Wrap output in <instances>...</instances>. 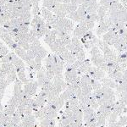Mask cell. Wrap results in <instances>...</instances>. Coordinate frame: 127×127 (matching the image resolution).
I'll use <instances>...</instances> for the list:
<instances>
[{
	"label": "cell",
	"mask_w": 127,
	"mask_h": 127,
	"mask_svg": "<svg viewBox=\"0 0 127 127\" xmlns=\"http://www.w3.org/2000/svg\"><path fill=\"white\" fill-rule=\"evenodd\" d=\"M68 17L69 18L70 20H73L74 21H77V22H81V18H80V16L78 15V13H77V11H75V12H72V13L69 14Z\"/></svg>",
	"instance_id": "obj_13"
},
{
	"label": "cell",
	"mask_w": 127,
	"mask_h": 127,
	"mask_svg": "<svg viewBox=\"0 0 127 127\" xmlns=\"http://www.w3.org/2000/svg\"><path fill=\"white\" fill-rule=\"evenodd\" d=\"M36 55L40 56L41 58L43 59L45 57H46L47 55H48V52H47V50L43 48V47L41 46L40 48L37 49V54H36Z\"/></svg>",
	"instance_id": "obj_14"
},
{
	"label": "cell",
	"mask_w": 127,
	"mask_h": 127,
	"mask_svg": "<svg viewBox=\"0 0 127 127\" xmlns=\"http://www.w3.org/2000/svg\"><path fill=\"white\" fill-rule=\"evenodd\" d=\"M16 73H17V76L18 78L20 80V81H21L23 84H26L29 82V80L26 78V69H16Z\"/></svg>",
	"instance_id": "obj_6"
},
{
	"label": "cell",
	"mask_w": 127,
	"mask_h": 127,
	"mask_svg": "<svg viewBox=\"0 0 127 127\" xmlns=\"http://www.w3.org/2000/svg\"><path fill=\"white\" fill-rule=\"evenodd\" d=\"M3 105L1 104V103H0V112L3 111Z\"/></svg>",
	"instance_id": "obj_29"
},
{
	"label": "cell",
	"mask_w": 127,
	"mask_h": 127,
	"mask_svg": "<svg viewBox=\"0 0 127 127\" xmlns=\"http://www.w3.org/2000/svg\"><path fill=\"white\" fill-rule=\"evenodd\" d=\"M89 32L88 28L85 26L83 23H80L78 26L75 27V29L74 30V36L77 38H82L87 32Z\"/></svg>",
	"instance_id": "obj_2"
},
{
	"label": "cell",
	"mask_w": 127,
	"mask_h": 127,
	"mask_svg": "<svg viewBox=\"0 0 127 127\" xmlns=\"http://www.w3.org/2000/svg\"><path fill=\"white\" fill-rule=\"evenodd\" d=\"M75 56H76L77 60H80V61H84V60H85V56H86V55H85V52H84V49L79 51Z\"/></svg>",
	"instance_id": "obj_21"
},
{
	"label": "cell",
	"mask_w": 127,
	"mask_h": 127,
	"mask_svg": "<svg viewBox=\"0 0 127 127\" xmlns=\"http://www.w3.org/2000/svg\"><path fill=\"white\" fill-rule=\"evenodd\" d=\"M26 53H27V56H28V58H29L30 59H35L36 54H35V53L32 50V49L27 50V51H26Z\"/></svg>",
	"instance_id": "obj_25"
},
{
	"label": "cell",
	"mask_w": 127,
	"mask_h": 127,
	"mask_svg": "<svg viewBox=\"0 0 127 127\" xmlns=\"http://www.w3.org/2000/svg\"><path fill=\"white\" fill-rule=\"evenodd\" d=\"M9 54V48L5 46H2L0 47V58L5 56Z\"/></svg>",
	"instance_id": "obj_22"
},
{
	"label": "cell",
	"mask_w": 127,
	"mask_h": 127,
	"mask_svg": "<svg viewBox=\"0 0 127 127\" xmlns=\"http://www.w3.org/2000/svg\"><path fill=\"white\" fill-rule=\"evenodd\" d=\"M123 79L125 81H127V69L123 70Z\"/></svg>",
	"instance_id": "obj_28"
},
{
	"label": "cell",
	"mask_w": 127,
	"mask_h": 127,
	"mask_svg": "<svg viewBox=\"0 0 127 127\" xmlns=\"http://www.w3.org/2000/svg\"><path fill=\"white\" fill-rule=\"evenodd\" d=\"M108 127H123L121 125H120V123L118 121L114 122V123H111V124H108Z\"/></svg>",
	"instance_id": "obj_27"
},
{
	"label": "cell",
	"mask_w": 127,
	"mask_h": 127,
	"mask_svg": "<svg viewBox=\"0 0 127 127\" xmlns=\"http://www.w3.org/2000/svg\"><path fill=\"white\" fill-rule=\"evenodd\" d=\"M16 79H17V73L16 72H14V73H10L7 76V82L9 83V85L10 83H12L13 81H15Z\"/></svg>",
	"instance_id": "obj_16"
},
{
	"label": "cell",
	"mask_w": 127,
	"mask_h": 127,
	"mask_svg": "<svg viewBox=\"0 0 127 127\" xmlns=\"http://www.w3.org/2000/svg\"><path fill=\"white\" fill-rule=\"evenodd\" d=\"M14 54H15L14 52L9 53V54H8L7 55H5V56L0 58V59H1V61H2V63H11L12 58H13Z\"/></svg>",
	"instance_id": "obj_10"
},
{
	"label": "cell",
	"mask_w": 127,
	"mask_h": 127,
	"mask_svg": "<svg viewBox=\"0 0 127 127\" xmlns=\"http://www.w3.org/2000/svg\"><path fill=\"white\" fill-rule=\"evenodd\" d=\"M8 104H9V105H13V106H15V107L17 108L20 104L19 99H18L16 97H15V96H12L11 98L8 101Z\"/></svg>",
	"instance_id": "obj_15"
},
{
	"label": "cell",
	"mask_w": 127,
	"mask_h": 127,
	"mask_svg": "<svg viewBox=\"0 0 127 127\" xmlns=\"http://www.w3.org/2000/svg\"><path fill=\"white\" fill-rule=\"evenodd\" d=\"M0 64H2V61H1V59H0Z\"/></svg>",
	"instance_id": "obj_30"
},
{
	"label": "cell",
	"mask_w": 127,
	"mask_h": 127,
	"mask_svg": "<svg viewBox=\"0 0 127 127\" xmlns=\"http://www.w3.org/2000/svg\"><path fill=\"white\" fill-rule=\"evenodd\" d=\"M108 12V9L106 7H104L103 5H100L97 9V15L99 17V19H102V18L105 17L107 15V13Z\"/></svg>",
	"instance_id": "obj_8"
},
{
	"label": "cell",
	"mask_w": 127,
	"mask_h": 127,
	"mask_svg": "<svg viewBox=\"0 0 127 127\" xmlns=\"http://www.w3.org/2000/svg\"><path fill=\"white\" fill-rule=\"evenodd\" d=\"M118 116H119V114H117V113H115V112L113 111V112H112V114H110V116L108 118V124H111V123H114V122L117 121Z\"/></svg>",
	"instance_id": "obj_17"
},
{
	"label": "cell",
	"mask_w": 127,
	"mask_h": 127,
	"mask_svg": "<svg viewBox=\"0 0 127 127\" xmlns=\"http://www.w3.org/2000/svg\"><path fill=\"white\" fill-rule=\"evenodd\" d=\"M119 123H120V125H121V126L124 127L127 126V115H121L120 116V119H119Z\"/></svg>",
	"instance_id": "obj_23"
},
{
	"label": "cell",
	"mask_w": 127,
	"mask_h": 127,
	"mask_svg": "<svg viewBox=\"0 0 127 127\" xmlns=\"http://www.w3.org/2000/svg\"><path fill=\"white\" fill-rule=\"evenodd\" d=\"M100 82L102 83L103 86H105V87H110V88H116V86H117V83L114 81V80H113L111 78H103L100 81Z\"/></svg>",
	"instance_id": "obj_7"
},
{
	"label": "cell",
	"mask_w": 127,
	"mask_h": 127,
	"mask_svg": "<svg viewBox=\"0 0 127 127\" xmlns=\"http://www.w3.org/2000/svg\"><path fill=\"white\" fill-rule=\"evenodd\" d=\"M126 127H127V126H126Z\"/></svg>",
	"instance_id": "obj_31"
},
{
	"label": "cell",
	"mask_w": 127,
	"mask_h": 127,
	"mask_svg": "<svg viewBox=\"0 0 127 127\" xmlns=\"http://www.w3.org/2000/svg\"><path fill=\"white\" fill-rule=\"evenodd\" d=\"M91 61L93 62V64L95 65L96 67H97V68H99V67L101 66L104 62H105V60H104V56L102 53L92 56Z\"/></svg>",
	"instance_id": "obj_3"
},
{
	"label": "cell",
	"mask_w": 127,
	"mask_h": 127,
	"mask_svg": "<svg viewBox=\"0 0 127 127\" xmlns=\"http://www.w3.org/2000/svg\"><path fill=\"white\" fill-rule=\"evenodd\" d=\"M16 109H17V108L15 107V106L13 105H9V104H7V106L5 107V108L3 109V112L5 113L7 115H13L15 113Z\"/></svg>",
	"instance_id": "obj_9"
},
{
	"label": "cell",
	"mask_w": 127,
	"mask_h": 127,
	"mask_svg": "<svg viewBox=\"0 0 127 127\" xmlns=\"http://www.w3.org/2000/svg\"><path fill=\"white\" fill-rule=\"evenodd\" d=\"M38 87V82L36 81H29L28 83L24 84V93L27 96H29L31 97H33V96L36 95V90H37Z\"/></svg>",
	"instance_id": "obj_1"
},
{
	"label": "cell",
	"mask_w": 127,
	"mask_h": 127,
	"mask_svg": "<svg viewBox=\"0 0 127 127\" xmlns=\"http://www.w3.org/2000/svg\"><path fill=\"white\" fill-rule=\"evenodd\" d=\"M18 43V45L19 46H20L22 48H24L25 50H29L30 49V48H31V44L29 43V42H25V41H19V42H17Z\"/></svg>",
	"instance_id": "obj_19"
},
{
	"label": "cell",
	"mask_w": 127,
	"mask_h": 127,
	"mask_svg": "<svg viewBox=\"0 0 127 127\" xmlns=\"http://www.w3.org/2000/svg\"><path fill=\"white\" fill-rule=\"evenodd\" d=\"M71 42H72L73 45H75V47H77V48H83V45H82V43H81V41L79 40V38L74 36V37L71 38Z\"/></svg>",
	"instance_id": "obj_18"
},
{
	"label": "cell",
	"mask_w": 127,
	"mask_h": 127,
	"mask_svg": "<svg viewBox=\"0 0 127 127\" xmlns=\"http://www.w3.org/2000/svg\"><path fill=\"white\" fill-rule=\"evenodd\" d=\"M92 87H93V91H97V90L100 89V88L103 87V85H102V83L100 82V81L92 79Z\"/></svg>",
	"instance_id": "obj_12"
},
{
	"label": "cell",
	"mask_w": 127,
	"mask_h": 127,
	"mask_svg": "<svg viewBox=\"0 0 127 127\" xmlns=\"http://www.w3.org/2000/svg\"><path fill=\"white\" fill-rule=\"evenodd\" d=\"M54 2H55V0H43L42 5H43L44 8H47V9H48L49 10L52 11L53 6L54 4Z\"/></svg>",
	"instance_id": "obj_11"
},
{
	"label": "cell",
	"mask_w": 127,
	"mask_h": 127,
	"mask_svg": "<svg viewBox=\"0 0 127 127\" xmlns=\"http://www.w3.org/2000/svg\"><path fill=\"white\" fill-rule=\"evenodd\" d=\"M51 120H49V119H48V118L43 119V120L40 121L39 126L40 127H48L49 125H50V123H51Z\"/></svg>",
	"instance_id": "obj_20"
},
{
	"label": "cell",
	"mask_w": 127,
	"mask_h": 127,
	"mask_svg": "<svg viewBox=\"0 0 127 127\" xmlns=\"http://www.w3.org/2000/svg\"><path fill=\"white\" fill-rule=\"evenodd\" d=\"M14 51H15V54L17 55V56H19L23 61H26V62L27 63L28 61L31 60V59L28 58V56H27L26 50H25L24 48H22L20 46H18Z\"/></svg>",
	"instance_id": "obj_5"
},
{
	"label": "cell",
	"mask_w": 127,
	"mask_h": 127,
	"mask_svg": "<svg viewBox=\"0 0 127 127\" xmlns=\"http://www.w3.org/2000/svg\"><path fill=\"white\" fill-rule=\"evenodd\" d=\"M81 62H82V61L76 60L75 63L73 64H71V65H72V67H73V68H75V69H78L80 68V66H81Z\"/></svg>",
	"instance_id": "obj_26"
},
{
	"label": "cell",
	"mask_w": 127,
	"mask_h": 127,
	"mask_svg": "<svg viewBox=\"0 0 127 127\" xmlns=\"http://www.w3.org/2000/svg\"><path fill=\"white\" fill-rule=\"evenodd\" d=\"M8 86L9 83L7 82V80H0V89L5 90Z\"/></svg>",
	"instance_id": "obj_24"
},
{
	"label": "cell",
	"mask_w": 127,
	"mask_h": 127,
	"mask_svg": "<svg viewBox=\"0 0 127 127\" xmlns=\"http://www.w3.org/2000/svg\"><path fill=\"white\" fill-rule=\"evenodd\" d=\"M36 77H37V82H38L39 87H42V86L48 81L47 75H46V69H45L43 67H42V69L37 71Z\"/></svg>",
	"instance_id": "obj_4"
}]
</instances>
